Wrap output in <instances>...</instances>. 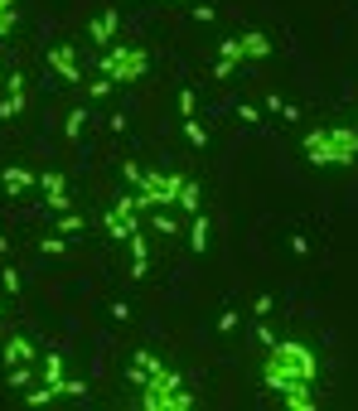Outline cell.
I'll return each mask as SVG.
<instances>
[{
	"label": "cell",
	"instance_id": "obj_17",
	"mask_svg": "<svg viewBox=\"0 0 358 411\" xmlns=\"http://www.w3.org/2000/svg\"><path fill=\"white\" fill-rule=\"evenodd\" d=\"M25 102H29V92H5V97H0V121H15V116L25 111Z\"/></svg>",
	"mask_w": 358,
	"mask_h": 411
},
{
	"label": "cell",
	"instance_id": "obj_2",
	"mask_svg": "<svg viewBox=\"0 0 358 411\" xmlns=\"http://www.w3.org/2000/svg\"><path fill=\"white\" fill-rule=\"evenodd\" d=\"M301 150L320 169H349L358 164V131L354 126H315V131H305Z\"/></svg>",
	"mask_w": 358,
	"mask_h": 411
},
{
	"label": "cell",
	"instance_id": "obj_36",
	"mask_svg": "<svg viewBox=\"0 0 358 411\" xmlns=\"http://www.w3.org/2000/svg\"><path fill=\"white\" fill-rule=\"evenodd\" d=\"M286 242H291V252H296V257H305V252H310V237H301V232H296V237H286Z\"/></svg>",
	"mask_w": 358,
	"mask_h": 411
},
{
	"label": "cell",
	"instance_id": "obj_26",
	"mask_svg": "<svg viewBox=\"0 0 358 411\" xmlns=\"http://www.w3.org/2000/svg\"><path fill=\"white\" fill-rule=\"evenodd\" d=\"M5 383L15 387V392H29V363H20V368H5Z\"/></svg>",
	"mask_w": 358,
	"mask_h": 411
},
{
	"label": "cell",
	"instance_id": "obj_16",
	"mask_svg": "<svg viewBox=\"0 0 358 411\" xmlns=\"http://www.w3.org/2000/svg\"><path fill=\"white\" fill-rule=\"evenodd\" d=\"M242 54H247V58H272L276 44L262 34V29H252V34H242Z\"/></svg>",
	"mask_w": 358,
	"mask_h": 411
},
{
	"label": "cell",
	"instance_id": "obj_32",
	"mask_svg": "<svg viewBox=\"0 0 358 411\" xmlns=\"http://www.w3.org/2000/svg\"><path fill=\"white\" fill-rule=\"evenodd\" d=\"M189 15L198 20V25H213V20H218V10H213V5H189Z\"/></svg>",
	"mask_w": 358,
	"mask_h": 411
},
{
	"label": "cell",
	"instance_id": "obj_6",
	"mask_svg": "<svg viewBox=\"0 0 358 411\" xmlns=\"http://www.w3.org/2000/svg\"><path fill=\"white\" fill-rule=\"evenodd\" d=\"M102 232H107L111 242H126L131 232H140V208H136V193H121V198L111 203L107 213H102Z\"/></svg>",
	"mask_w": 358,
	"mask_h": 411
},
{
	"label": "cell",
	"instance_id": "obj_7",
	"mask_svg": "<svg viewBox=\"0 0 358 411\" xmlns=\"http://www.w3.org/2000/svg\"><path fill=\"white\" fill-rule=\"evenodd\" d=\"M49 68H54L68 87H83V68H78V49H73V44H54V49H49Z\"/></svg>",
	"mask_w": 358,
	"mask_h": 411
},
{
	"label": "cell",
	"instance_id": "obj_34",
	"mask_svg": "<svg viewBox=\"0 0 358 411\" xmlns=\"http://www.w3.org/2000/svg\"><path fill=\"white\" fill-rule=\"evenodd\" d=\"M107 315L116 320V325H121V320H131V305H126V300H111V310H107Z\"/></svg>",
	"mask_w": 358,
	"mask_h": 411
},
{
	"label": "cell",
	"instance_id": "obj_40",
	"mask_svg": "<svg viewBox=\"0 0 358 411\" xmlns=\"http://www.w3.org/2000/svg\"><path fill=\"white\" fill-rule=\"evenodd\" d=\"M150 276V261H131V281H145Z\"/></svg>",
	"mask_w": 358,
	"mask_h": 411
},
{
	"label": "cell",
	"instance_id": "obj_10",
	"mask_svg": "<svg viewBox=\"0 0 358 411\" xmlns=\"http://www.w3.org/2000/svg\"><path fill=\"white\" fill-rule=\"evenodd\" d=\"M160 368H165V363L150 354V349H136V354H131V368H126V378H131L136 387H145V383H150V373H160Z\"/></svg>",
	"mask_w": 358,
	"mask_h": 411
},
{
	"label": "cell",
	"instance_id": "obj_30",
	"mask_svg": "<svg viewBox=\"0 0 358 411\" xmlns=\"http://www.w3.org/2000/svg\"><path fill=\"white\" fill-rule=\"evenodd\" d=\"M233 116H237V121H247V126H257V121H262V111L252 107V102H237V107H233Z\"/></svg>",
	"mask_w": 358,
	"mask_h": 411
},
{
	"label": "cell",
	"instance_id": "obj_3",
	"mask_svg": "<svg viewBox=\"0 0 358 411\" xmlns=\"http://www.w3.org/2000/svg\"><path fill=\"white\" fill-rule=\"evenodd\" d=\"M189 407H198V397L184 387V378L174 368L150 373V383L140 387V411H189Z\"/></svg>",
	"mask_w": 358,
	"mask_h": 411
},
{
	"label": "cell",
	"instance_id": "obj_24",
	"mask_svg": "<svg viewBox=\"0 0 358 411\" xmlns=\"http://www.w3.org/2000/svg\"><path fill=\"white\" fill-rule=\"evenodd\" d=\"M44 383H63V354H44Z\"/></svg>",
	"mask_w": 358,
	"mask_h": 411
},
{
	"label": "cell",
	"instance_id": "obj_11",
	"mask_svg": "<svg viewBox=\"0 0 358 411\" xmlns=\"http://www.w3.org/2000/svg\"><path fill=\"white\" fill-rule=\"evenodd\" d=\"M116 25H121V15L107 5V10H102V15L87 25V39H92V44H111V39H116Z\"/></svg>",
	"mask_w": 358,
	"mask_h": 411
},
{
	"label": "cell",
	"instance_id": "obj_13",
	"mask_svg": "<svg viewBox=\"0 0 358 411\" xmlns=\"http://www.w3.org/2000/svg\"><path fill=\"white\" fill-rule=\"evenodd\" d=\"M281 402H286L291 411H315V407H320L315 392H310V383H291L286 392H281Z\"/></svg>",
	"mask_w": 358,
	"mask_h": 411
},
{
	"label": "cell",
	"instance_id": "obj_15",
	"mask_svg": "<svg viewBox=\"0 0 358 411\" xmlns=\"http://www.w3.org/2000/svg\"><path fill=\"white\" fill-rule=\"evenodd\" d=\"M184 237H189V252H208V213H203V208L189 218V232H184Z\"/></svg>",
	"mask_w": 358,
	"mask_h": 411
},
{
	"label": "cell",
	"instance_id": "obj_33",
	"mask_svg": "<svg viewBox=\"0 0 358 411\" xmlns=\"http://www.w3.org/2000/svg\"><path fill=\"white\" fill-rule=\"evenodd\" d=\"M63 397H87V383L83 378H63Z\"/></svg>",
	"mask_w": 358,
	"mask_h": 411
},
{
	"label": "cell",
	"instance_id": "obj_25",
	"mask_svg": "<svg viewBox=\"0 0 358 411\" xmlns=\"http://www.w3.org/2000/svg\"><path fill=\"white\" fill-rule=\"evenodd\" d=\"M39 252H44V257H68V237H63V232H54V237H39Z\"/></svg>",
	"mask_w": 358,
	"mask_h": 411
},
{
	"label": "cell",
	"instance_id": "obj_28",
	"mask_svg": "<svg viewBox=\"0 0 358 411\" xmlns=\"http://www.w3.org/2000/svg\"><path fill=\"white\" fill-rule=\"evenodd\" d=\"M83 87H87V97H92V102H102V97H111V87H116V82L97 78V82H83Z\"/></svg>",
	"mask_w": 358,
	"mask_h": 411
},
{
	"label": "cell",
	"instance_id": "obj_20",
	"mask_svg": "<svg viewBox=\"0 0 358 411\" xmlns=\"http://www.w3.org/2000/svg\"><path fill=\"white\" fill-rule=\"evenodd\" d=\"M179 126H184V140H189L194 150H203V145H208V131H203L194 116H179Z\"/></svg>",
	"mask_w": 358,
	"mask_h": 411
},
{
	"label": "cell",
	"instance_id": "obj_31",
	"mask_svg": "<svg viewBox=\"0 0 358 411\" xmlns=\"http://www.w3.org/2000/svg\"><path fill=\"white\" fill-rule=\"evenodd\" d=\"M237 325H242V315H237V310H223V315H218V334H233Z\"/></svg>",
	"mask_w": 358,
	"mask_h": 411
},
{
	"label": "cell",
	"instance_id": "obj_12",
	"mask_svg": "<svg viewBox=\"0 0 358 411\" xmlns=\"http://www.w3.org/2000/svg\"><path fill=\"white\" fill-rule=\"evenodd\" d=\"M34 354H39V349H34V339H25V334H15V339H10V344H5V368H20V363H34Z\"/></svg>",
	"mask_w": 358,
	"mask_h": 411
},
{
	"label": "cell",
	"instance_id": "obj_29",
	"mask_svg": "<svg viewBox=\"0 0 358 411\" xmlns=\"http://www.w3.org/2000/svg\"><path fill=\"white\" fill-rule=\"evenodd\" d=\"M198 111V97H194V87H179V116H194Z\"/></svg>",
	"mask_w": 358,
	"mask_h": 411
},
{
	"label": "cell",
	"instance_id": "obj_38",
	"mask_svg": "<svg viewBox=\"0 0 358 411\" xmlns=\"http://www.w3.org/2000/svg\"><path fill=\"white\" fill-rule=\"evenodd\" d=\"M121 174H126V184H136V179H140V174H145V169H140V164H131V160H126V164H121Z\"/></svg>",
	"mask_w": 358,
	"mask_h": 411
},
{
	"label": "cell",
	"instance_id": "obj_27",
	"mask_svg": "<svg viewBox=\"0 0 358 411\" xmlns=\"http://www.w3.org/2000/svg\"><path fill=\"white\" fill-rule=\"evenodd\" d=\"M15 20H20V15H15V0H0V39L15 29Z\"/></svg>",
	"mask_w": 358,
	"mask_h": 411
},
{
	"label": "cell",
	"instance_id": "obj_18",
	"mask_svg": "<svg viewBox=\"0 0 358 411\" xmlns=\"http://www.w3.org/2000/svg\"><path fill=\"white\" fill-rule=\"evenodd\" d=\"M145 218H150V227H155L160 237H179V218H169L165 208H155V213H145Z\"/></svg>",
	"mask_w": 358,
	"mask_h": 411
},
{
	"label": "cell",
	"instance_id": "obj_35",
	"mask_svg": "<svg viewBox=\"0 0 358 411\" xmlns=\"http://www.w3.org/2000/svg\"><path fill=\"white\" fill-rule=\"evenodd\" d=\"M272 305H276V295H257V305H252V315H272Z\"/></svg>",
	"mask_w": 358,
	"mask_h": 411
},
{
	"label": "cell",
	"instance_id": "obj_23",
	"mask_svg": "<svg viewBox=\"0 0 358 411\" xmlns=\"http://www.w3.org/2000/svg\"><path fill=\"white\" fill-rule=\"evenodd\" d=\"M0 291H5V295H20V291H25V276L15 271V266H0Z\"/></svg>",
	"mask_w": 358,
	"mask_h": 411
},
{
	"label": "cell",
	"instance_id": "obj_14",
	"mask_svg": "<svg viewBox=\"0 0 358 411\" xmlns=\"http://www.w3.org/2000/svg\"><path fill=\"white\" fill-rule=\"evenodd\" d=\"M0 184H5V193H10V198H20V193H25L29 184H34V174H29L25 164H10V169L0 174Z\"/></svg>",
	"mask_w": 358,
	"mask_h": 411
},
{
	"label": "cell",
	"instance_id": "obj_42",
	"mask_svg": "<svg viewBox=\"0 0 358 411\" xmlns=\"http://www.w3.org/2000/svg\"><path fill=\"white\" fill-rule=\"evenodd\" d=\"M0 315H5V310H0Z\"/></svg>",
	"mask_w": 358,
	"mask_h": 411
},
{
	"label": "cell",
	"instance_id": "obj_4",
	"mask_svg": "<svg viewBox=\"0 0 358 411\" xmlns=\"http://www.w3.org/2000/svg\"><path fill=\"white\" fill-rule=\"evenodd\" d=\"M184 179H189V174L145 169V174L136 179V208H140V218H145V213H155V208H169V203H179V189H184Z\"/></svg>",
	"mask_w": 358,
	"mask_h": 411
},
{
	"label": "cell",
	"instance_id": "obj_1",
	"mask_svg": "<svg viewBox=\"0 0 358 411\" xmlns=\"http://www.w3.org/2000/svg\"><path fill=\"white\" fill-rule=\"evenodd\" d=\"M320 378V358L310 344L301 339H276L267 349V363H262V387L272 392H286L291 383H315Z\"/></svg>",
	"mask_w": 358,
	"mask_h": 411
},
{
	"label": "cell",
	"instance_id": "obj_19",
	"mask_svg": "<svg viewBox=\"0 0 358 411\" xmlns=\"http://www.w3.org/2000/svg\"><path fill=\"white\" fill-rule=\"evenodd\" d=\"M83 126H87V107H73V111H68V121H63V136L83 140Z\"/></svg>",
	"mask_w": 358,
	"mask_h": 411
},
{
	"label": "cell",
	"instance_id": "obj_41",
	"mask_svg": "<svg viewBox=\"0 0 358 411\" xmlns=\"http://www.w3.org/2000/svg\"><path fill=\"white\" fill-rule=\"evenodd\" d=\"M0 257H10V237H0Z\"/></svg>",
	"mask_w": 358,
	"mask_h": 411
},
{
	"label": "cell",
	"instance_id": "obj_21",
	"mask_svg": "<svg viewBox=\"0 0 358 411\" xmlns=\"http://www.w3.org/2000/svg\"><path fill=\"white\" fill-rule=\"evenodd\" d=\"M179 213H184V218L198 213V184H194V179H184V189H179Z\"/></svg>",
	"mask_w": 358,
	"mask_h": 411
},
{
	"label": "cell",
	"instance_id": "obj_22",
	"mask_svg": "<svg viewBox=\"0 0 358 411\" xmlns=\"http://www.w3.org/2000/svg\"><path fill=\"white\" fill-rule=\"evenodd\" d=\"M83 227H87L83 213H73V208H68V213H58V232H63V237H78Z\"/></svg>",
	"mask_w": 358,
	"mask_h": 411
},
{
	"label": "cell",
	"instance_id": "obj_37",
	"mask_svg": "<svg viewBox=\"0 0 358 411\" xmlns=\"http://www.w3.org/2000/svg\"><path fill=\"white\" fill-rule=\"evenodd\" d=\"M5 92H25V73H10L5 78Z\"/></svg>",
	"mask_w": 358,
	"mask_h": 411
},
{
	"label": "cell",
	"instance_id": "obj_5",
	"mask_svg": "<svg viewBox=\"0 0 358 411\" xmlns=\"http://www.w3.org/2000/svg\"><path fill=\"white\" fill-rule=\"evenodd\" d=\"M97 68H102V78H111V82H140V73L150 68V54H145L140 44H111Z\"/></svg>",
	"mask_w": 358,
	"mask_h": 411
},
{
	"label": "cell",
	"instance_id": "obj_39",
	"mask_svg": "<svg viewBox=\"0 0 358 411\" xmlns=\"http://www.w3.org/2000/svg\"><path fill=\"white\" fill-rule=\"evenodd\" d=\"M281 107H286V97H276V92H267V111H272V116H281Z\"/></svg>",
	"mask_w": 358,
	"mask_h": 411
},
{
	"label": "cell",
	"instance_id": "obj_8",
	"mask_svg": "<svg viewBox=\"0 0 358 411\" xmlns=\"http://www.w3.org/2000/svg\"><path fill=\"white\" fill-rule=\"evenodd\" d=\"M39 189H44V203H49L54 213H68V208H73V198H68V179H63L58 169H44V174H39Z\"/></svg>",
	"mask_w": 358,
	"mask_h": 411
},
{
	"label": "cell",
	"instance_id": "obj_9",
	"mask_svg": "<svg viewBox=\"0 0 358 411\" xmlns=\"http://www.w3.org/2000/svg\"><path fill=\"white\" fill-rule=\"evenodd\" d=\"M242 58H247V54H242V34H237V39H223V44H218V58H213V78L228 82L233 73H237V63H242Z\"/></svg>",
	"mask_w": 358,
	"mask_h": 411
}]
</instances>
